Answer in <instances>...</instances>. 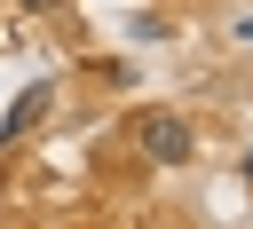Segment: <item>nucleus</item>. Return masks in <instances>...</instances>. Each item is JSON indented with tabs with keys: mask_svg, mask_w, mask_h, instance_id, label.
I'll use <instances>...</instances> for the list:
<instances>
[{
	"mask_svg": "<svg viewBox=\"0 0 253 229\" xmlns=\"http://www.w3.org/2000/svg\"><path fill=\"white\" fill-rule=\"evenodd\" d=\"M134 142H142L150 166H190V150H198L190 118H174V111H142V118H134Z\"/></svg>",
	"mask_w": 253,
	"mask_h": 229,
	"instance_id": "obj_1",
	"label": "nucleus"
},
{
	"mask_svg": "<svg viewBox=\"0 0 253 229\" xmlns=\"http://www.w3.org/2000/svg\"><path fill=\"white\" fill-rule=\"evenodd\" d=\"M47 103H55V87H47V79H32V87L8 103V118H0V142H24V134L47 118Z\"/></svg>",
	"mask_w": 253,
	"mask_h": 229,
	"instance_id": "obj_2",
	"label": "nucleus"
},
{
	"mask_svg": "<svg viewBox=\"0 0 253 229\" xmlns=\"http://www.w3.org/2000/svg\"><path fill=\"white\" fill-rule=\"evenodd\" d=\"M237 39H253V16H237Z\"/></svg>",
	"mask_w": 253,
	"mask_h": 229,
	"instance_id": "obj_3",
	"label": "nucleus"
},
{
	"mask_svg": "<svg viewBox=\"0 0 253 229\" xmlns=\"http://www.w3.org/2000/svg\"><path fill=\"white\" fill-rule=\"evenodd\" d=\"M237 174H245V182H253V150H245V166H237Z\"/></svg>",
	"mask_w": 253,
	"mask_h": 229,
	"instance_id": "obj_4",
	"label": "nucleus"
},
{
	"mask_svg": "<svg viewBox=\"0 0 253 229\" xmlns=\"http://www.w3.org/2000/svg\"><path fill=\"white\" fill-rule=\"evenodd\" d=\"M32 8H47V0H32Z\"/></svg>",
	"mask_w": 253,
	"mask_h": 229,
	"instance_id": "obj_5",
	"label": "nucleus"
}]
</instances>
